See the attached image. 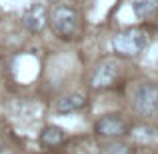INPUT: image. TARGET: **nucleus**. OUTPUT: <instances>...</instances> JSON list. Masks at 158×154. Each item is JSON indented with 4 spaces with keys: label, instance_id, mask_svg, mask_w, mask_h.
<instances>
[{
    "label": "nucleus",
    "instance_id": "9b49d317",
    "mask_svg": "<svg viewBox=\"0 0 158 154\" xmlns=\"http://www.w3.org/2000/svg\"><path fill=\"white\" fill-rule=\"evenodd\" d=\"M134 136H136V140H154L158 138V134H156V130H152V128H138V130L134 132Z\"/></svg>",
    "mask_w": 158,
    "mask_h": 154
},
{
    "label": "nucleus",
    "instance_id": "6e6552de",
    "mask_svg": "<svg viewBox=\"0 0 158 154\" xmlns=\"http://www.w3.org/2000/svg\"><path fill=\"white\" fill-rule=\"evenodd\" d=\"M64 140H66V130L60 128V126H54V124L44 126L42 132H40V142H42L44 146H48V148L58 146V144H62Z\"/></svg>",
    "mask_w": 158,
    "mask_h": 154
},
{
    "label": "nucleus",
    "instance_id": "0eeeda50",
    "mask_svg": "<svg viewBox=\"0 0 158 154\" xmlns=\"http://www.w3.org/2000/svg\"><path fill=\"white\" fill-rule=\"evenodd\" d=\"M86 106V96L80 92H72L62 96L56 104V112L60 114H74V112H80L82 108Z\"/></svg>",
    "mask_w": 158,
    "mask_h": 154
},
{
    "label": "nucleus",
    "instance_id": "f8f14e48",
    "mask_svg": "<svg viewBox=\"0 0 158 154\" xmlns=\"http://www.w3.org/2000/svg\"><path fill=\"white\" fill-rule=\"evenodd\" d=\"M156 28H158V14H156Z\"/></svg>",
    "mask_w": 158,
    "mask_h": 154
},
{
    "label": "nucleus",
    "instance_id": "39448f33",
    "mask_svg": "<svg viewBox=\"0 0 158 154\" xmlns=\"http://www.w3.org/2000/svg\"><path fill=\"white\" fill-rule=\"evenodd\" d=\"M116 78H118V62L112 58H106L94 68L92 76H90V86L94 90H102L114 84Z\"/></svg>",
    "mask_w": 158,
    "mask_h": 154
},
{
    "label": "nucleus",
    "instance_id": "f03ea898",
    "mask_svg": "<svg viewBox=\"0 0 158 154\" xmlns=\"http://www.w3.org/2000/svg\"><path fill=\"white\" fill-rule=\"evenodd\" d=\"M146 46H148V34L144 30H140V28L124 30L120 34H116L114 40H112L114 52L120 54V56H126V58L138 56Z\"/></svg>",
    "mask_w": 158,
    "mask_h": 154
},
{
    "label": "nucleus",
    "instance_id": "1a4fd4ad",
    "mask_svg": "<svg viewBox=\"0 0 158 154\" xmlns=\"http://www.w3.org/2000/svg\"><path fill=\"white\" fill-rule=\"evenodd\" d=\"M132 12L136 18H148V16L158 12V0H134Z\"/></svg>",
    "mask_w": 158,
    "mask_h": 154
},
{
    "label": "nucleus",
    "instance_id": "423d86ee",
    "mask_svg": "<svg viewBox=\"0 0 158 154\" xmlns=\"http://www.w3.org/2000/svg\"><path fill=\"white\" fill-rule=\"evenodd\" d=\"M22 24L28 32H40L48 24V10L44 4L32 2L26 10L22 12Z\"/></svg>",
    "mask_w": 158,
    "mask_h": 154
},
{
    "label": "nucleus",
    "instance_id": "ddd939ff",
    "mask_svg": "<svg viewBox=\"0 0 158 154\" xmlns=\"http://www.w3.org/2000/svg\"><path fill=\"white\" fill-rule=\"evenodd\" d=\"M0 152H2V142H0Z\"/></svg>",
    "mask_w": 158,
    "mask_h": 154
},
{
    "label": "nucleus",
    "instance_id": "9d476101",
    "mask_svg": "<svg viewBox=\"0 0 158 154\" xmlns=\"http://www.w3.org/2000/svg\"><path fill=\"white\" fill-rule=\"evenodd\" d=\"M100 154H134V148H132L130 144L122 142V140L114 138V140H110L108 144H104V146L100 148Z\"/></svg>",
    "mask_w": 158,
    "mask_h": 154
},
{
    "label": "nucleus",
    "instance_id": "f257e3e1",
    "mask_svg": "<svg viewBox=\"0 0 158 154\" xmlns=\"http://www.w3.org/2000/svg\"><path fill=\"white\" fill-rule=\"evenodd\" d=\"M48 24L58 38L72 40L76 38L78 30H80V12H78L76 6L60 0L48 12Z\"/></svg>",
    "mask_w": 158,
    "mask_h": 154
},
{
    "label": "nucleus",
    "instance_id": "7ed1b4c3",
    "mask_svg": "<svg viewBox=\"0 0 158 154\" xmlns=\"http://www.w3.org/2000/svg\"><path fill=\"white\" fill-rule=\"evenodd\" d=\"M132 106L144 118H154L158 116V88L150 82L140 84L132 98Z\"/></svg>",
    "mask_w": 158,
    "mask_h": 154
},
{
    "label": "nucleus",
    "instance_id": "20e7f679",
    "mask_svg": "<svg viewBox=\"0 0 158 154\" xmlns=\"http://www.w3.org/2000/svg\"><path fill=\"white\" fill-rule=\"evenodd\" d=\"M94 132H96V136L108 140L122 138L128 134V124L118 114H104L94 122Z\"/></svg>",
    "mask_w": 158,
    "mask_h": 154
}]
</instances>
